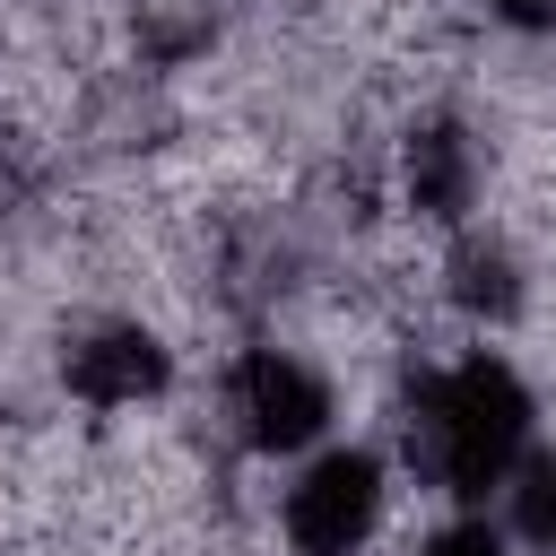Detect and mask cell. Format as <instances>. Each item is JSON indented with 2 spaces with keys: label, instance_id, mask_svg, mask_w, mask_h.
Wrapping results in <instances>:
<instances>
[{
  "label": "cell",
  "instance_id": "obj_3",
  "mask_svg": "<svg viewBox=\"0 0 556 556\" xmlns=\"http://www.w3.org/2000/svg\"><path fill=\"white\" fill-rule=\"evenodd\" d=\"M226 417H235L243 452H261V460H304V452L330 443L339 391H330V374H321L313 356H295V348H243L235 374H226Z\"/></svg>",
  "mask_w": 556,
  "mask_h": 556
},
{
  "label": "cell",
  "instance_id": "obj_4",
  "mask_svg": "<svg viewBox=\"0 0 556 556\" xmlns=\"http://www.w3.org/2000/svg\"><path fill=\"white\" fill-rule=\"evenodd\" d=\"M61 382L87 408H139V400L174 391V348L148 321H96V330H78L61 348Z\"/></svg>",
  "mask_w": 556,
  "mask_h": 556
},
{
  "label": "cell",
  "instance_id": "obj_6",
  "mask_svg": "<svg viewBox=\"0 0 556 556\" xmlns=\"http://www.w3.org/2000/svg\"><path fill=\"white\" fill-rule=\"evenodd\" d=\"M443 295H452L460 321L504 330V321H521V304H530V269H521V252H513L504 235H460L452 261H443Z\"/></svg>",
  "mask_w": 556,
  "mask_h": 556
},
{
  "label": "cell",
  "instance_id": "obj_7",
  "mask_svg": "<svg viewBox=\"0 0 556 556\" xmlns=\"http://www.w3.org/2000/svg\"><path fill=\"white\" fill-rule=\"evenodd\" d=\"M504 530L521 556H556V452L547 443L504 478Z\"/></svg>",
  "mask_w": 556,
  "mask_h": 556
},
{
  "label": "cell",
  "instance_id": "obj_5",
  "mask_svg": "<svg viewBox=\"0 0 556 556\" xmlns=\"http://www.w3.org/2000/svg\"><path fill=\"white\" fill-rule=\"evenodd\" d=\"M478 182H486V156H478V139H469L452 113H434V122H417V130L400 139V191H408L417 217L460 226L469 200H478Z\"/></svg>",
  "mask_w": 556,
  "mask_h": 556
},
{
  "label": "cell",
  "instance_id": "obj_2",
  "mask_svg": "<svg viewBox=\"0 0 556 556\" xmlns=\"http://www.w3.org/2000/svg\"><path fill=\"white\" fill-rule=\"evenodd\" d=\"M391 513V460L374 443H321L278 486V539L287 556H365Z\"/></svg>",
  "mask_w": 556,
  "mask_h": 556
},
{
  "label": "cell",
  "instance_id": "obj_8",
  "mask_svg": "<svg viewBox=\"0 0 556 556\" xmlns=\"http://www.w3.org/2000/svg\"><path fill=\"white\" fill-rule=\"evenodd\" d=\"M417 556H521V547H513V530H504L495 513H452V521L426 530Z\"/></svg>",
  "mask_w": 556,
  "mask_h": 556
},
{
  "label": "cell",
  "instance_id": "obj_9",
  "mask_svg": "<svg viewBox=\"0 0 556 556\" xmlns=\"http://www.w3.org/2000/svg\"><path fill=\"white\" fill-rule=\"evenodd\" d=\"M478 9L513 35H556V0H478Z\"/></svg>",
  "mask_w": 556,
  "mask_h": 556
},
{
  "label": "cell",
  "instance_id": "obj_1",
  "mask_svg": "<svg viewBox=\"0 0 556 556\" xmlns=\"http://www.w3.org/2000/svg\"><path fill=\"white\" fill-rule=\"evenodd\" d=\"M530 452H539V391L521 382L513 356L469 348L426 382H408V460L460 513H486V495H504V478Z\"/></svg>",
  "mask_w": 556,
  "mask_h": 556
}]
</instances>
